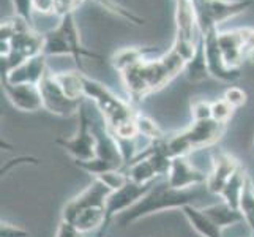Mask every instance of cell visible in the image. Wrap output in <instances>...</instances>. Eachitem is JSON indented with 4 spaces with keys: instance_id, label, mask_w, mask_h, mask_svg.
Instances as JSON below:
<instances>
[{
    "instance_id": "1",
    "label": "cell",
    "mask_w": 254,
    "mask_h": 237,
    "mask_svg": "<svg viewBox=\"0 0 254 237\" xmlns=\"http://www.w3.org/2000/svg\"><path fill=\"white\" fill-rule=\"evenodd\" d=\"M188 60L174 48L156 59H144L120 73L131 101H142L161 90L174 78L185 72Z\"/></svg>"
},
{
    "instance_id": "2",
    "label": "cell",
    "mask_w": 254,
    "mask_h": 237,
    "mask_svg": "<svg viewBox=\"0 0 254 237\" xmlns=\"http://www.w3.org/2000/svg\"><path fill=\"white\" fill-rule=\"evenodd\" d=\"M205 193H208L205 185L188 188V190H179L171 187L168 180H164L161 183L156 182L144 198L139 199L127 212L117 217L119 226L127 228L148 215L164 212V210H172V209H183L185 206L194 204Z\"/></svg>"
},
{
    "instance_id": "3",
    "label": "cell",
    "mask_w": 254,
    "mask_h": 237,
    "mask_svg": "<svg viewBox=\"0 0 254 237\" xmlns=\"http://www.w3.org/2000/svg\"><path fill=\"white\" fill-rule=\"evenodd\" d=\"M43 54L46 57L69 56L74 59V62L77 67H79V70L84 68V64H82L84 57L103 62V57L100 54H96L95 51L87 49L82 45L81 33H79V29H77V24L74 19V13L60 17L56 27L45 33Z\"/></svg>"
},
{
    "instance_id": "4",
    "label": "cell",
    "mask_w": 254,
    "mask_h": 237,
    "mask_svg": "<svg viewBox=\"0 0 254 237\" xmlns=\"http://www.w3.org/2000/svg\"><path fill=\"white\" fill-rule=\"evenodd\" d=\"M82 81L85 98L95 104L96 111L100 112L101 119L106 122L109 130L117 128L124 122H128L136 117L137 111L133 108V104L117 96L103 82L92 79L87 75H82Z\"/></svg>"
},
{
    "instance_id": "5",
    "label": "cell",
    "mask_w": 254,
    "mask_h": 237,
    "mask_svg": "<svg viewBox=\"0 0 254 237\" xmlns=\"http://www.w3.org/2000/svg\"><path fill=\"white\" fill-rule=\"evenodd\" d=\"M253 5V0H192L200 33L218 29L221 22L231 19Z\"/></svg>"
},
{
    "instance_id": "6",
    "label": "cell",
    "mask_w": 254,
    "mask_h": 237,
    "mask_svg": "<svg viewBox=\"0 0 254 237\" xmlns=\"http://www.w3.org/2000/svg\"><path fill=\"white\" fill-rule=\"evenodd\" d=\"M79 125L73 138H57L56 144L74 158V161H85L96 157V138L92 130V117L82 104L79 112Z\"/></svg>"
},
{
    "instance_id": "7",
    "label": "cell",
    "mask_w": 254,
    "mask_h": 237,
    "mask_svg": "<svg viewBox=\"0 0 254 237\" xmlns=\"http://www.w3.org/2000/svg\"><path fill=\"white\" fill-rule=\"evenodd\" d=\"M156 182L152 183H136L133 180H128L127 185L122 188L112 191L106 199V218H104V225L98 233V237H104L106 231L109 230V226L112 220L120 214L127 212L129 207H133L139 199L144 198L148 191L152 190V187Z\"/></svg>"
},
{
    "instance_id": "8",
    "label": "cell",
    "mask_w": 254,
    "mask_h": 237,
    "mask_svg": "<svg viewBox=\"0 0 254 237\" xmlns=\"http://www.w3.org/2000/svg\"><path fill=\"white\" fill-rule=\"evenodd\" d=\"M40 90L43 96V109L59 117H71L79 112L84 100H73L62 90L57 84L54 75L51 72L40 82Z\"/></svg>"
},
{
    "instance_id": "9",
    "label": "cell",
    "mask_w": 254,
    "mask_h": 237,
    "mask_svg": "<svg viewBox=\"0 0 254 237\" xmlns=\"http://www.w3.org/2000/svg\"><path fill=\"white\" fill-rule=\"evenodd\" d=\"M226 131V124H220L213 119L192 122V124L180 131V136L185 143L188 152L199 151V149H207L210 146L216 144L223 138Z\"/></svg>"
},
{
    "instance_id": "10",
    "label": "cell",
    "mask_w": 254,
    "mask_h": 237,
    "mask_svg": "<svg viewBox=\"0 0 254 237\" xmlns=\"http://www.w3.org/2000/svg\"><path fill=\"white\" fill-rule=\"evenodd\" d=\"M218 33H220L218 29H213V30H208L207 33H202L208 73H210V78H215L221 82L232 84L242 78V72L237 68L227 67V64L224 62L220 45H218Z\"/></svg>"
},
{
    "instance_id": "11",
    "label": "cell",
    "mask_w": 254,
    "mask_h": 237,
    "mask_svg": "<svg viewBox=\"0 0 254 237\" xmlns=\"http://www.w3.org/2000/svg\"><path fill=\"white\" fill-rule=\"evenodd\" d=\"M111 193L112 190L104 185L101 180L93 179L89 187L82 190L71 201H68L62 210V220L69 222L74 214L87 207H106V199Z\"/></svg>"
},
{
    "instance_id": "12",
    "label": "cell",
    "mask_w": 254,
    "mask_h": 237,
    "mask_svg": "<svg viewBox=\"0 0 254 237\" xmlns=\"http://www.w3.org/2000/svg\"><path fill=\"white\" fill-rule=\"evenodd\" d=\"M207 175L208 174L199 171L187 157H175L172 158V163H171L166 180H168L169 185L174 188L188 190V188L205 185Z\"/></svg>"
},
{
    "instance_id": "13",
    "label": "cell",
    "mask_w": 254,
    "mask_h": 237,
    "mask_svg": "<svg viewBox=\"0 0 254 237\" xmlns=\"http://www.w3.org/2000/svg\"><path fill=\"white\" fill-rule=\"evenodd\" d=\"M8 101L21 112H37L43 109V96L40 85L35 84H10L2 81Z\"/></svg>"
},
{
    "instance_id": "14",
    "label": "cell",
    "mask_w": 254,
    "mask_h": 237,
    "mask_svg": "<svg viewBox=\"0 0 254 237\" xmlns=\"http://www.w3.org/2000/svg\"><path fill=\"white\" fill-rule=\"evenodd\" d=\"M240 163L235 157H232L227 152H215L213 158H212V169H210L208 175H207V182L205 187L208 190V193H213V195L220 196L221 190L224 188V185L227 183L234 172L240 168Z\"/></svg>"
},
{
    "instance_id": "15",
    "label": "cell",
    "mask_w": 254,
    "mask_h": 237,
    "mask_svg": "<svg viewBox=\"0 0 254 237\" xmlns=\"http://www.w3.org/2000/svg\"><path fill=\"white\" fill-rule=\"evenodd\" d=\"M49 73L48 70V57L45 54H38L35 57L27 59L21 65L13 68L10 73L5 75L2 81L10 84H35L40 85V82Z\"/></svg>"
},
{
    "instance_id": "16",
    "label": "cell",
    "mask_w": 254,
    "mask_h": 237,
    "mask_svg": "<svg viewBox=\"0 0 254 237\" xmlns=\"http://www.w3.org/2000/svg\"><path fill=\"white\" fill-rule=\"evenodd\" d=\"M218 45L227 67L240 70L242 64L247 60V49L242 38L240 29L224 30L218 33Z\"/></svg>"
},
{
    "instance_id": "17",
    "label": "cell",
    "mask_w": 254,
    "mask_h": 237,
    "mask_svg": "<svg viewBox=\"0 0 254 237\" xmlns=\"http://www.w3.org/2000/svg\"><path fill=\"white\" fill-rule=\"evenodd\" d=\"M180 210H182V214L185 215L188 223L191 225V228L197 234H200L202 237H223L221 236L223 230L210 220L202 209L196 207L194 204H190V206H185Z\"/></svg>"
},
{
    "instance_id": "18",
    "label": "cell",
    "mask_w": 254,
    "mask_h": 237,
    "mask_svg": "<svg viewBox=\"0 0 254 237\" xmlns=\"http://www.w3.org/2000/svg\"><path fill=\"white\" fill-rule=\"evenodd\" d=\"M104 218H106V207H87L74 214L68 223H71L82 234L92 231L100 233L104 225Z\"/></svg>"
},
{
    "instance_id": "19",
    "label": "cell",
    "mask_w": 254,
    "mask_h": 237,
    "mask_svg": "<svg viewBox=\"0 0 254 237\" xmlns=\"http://www.w3.org/2000/svg\"><path fill=\"white\" fill-rule=\"evenodd\" d=\"M202 210H204L205 215L210 218V220H212L216 226H220L221 230L245 222L240 210L231 207L229 204H226L224 201H223V203H220V204L207 206Z\"/></svg>"
},
{
    "instance_id": "20",
    "label": "cell",
    "mask_w": 254,
    "mask_h": 237,
    "mask_svg": "<svg viewBox=\"0 0 254 237\" xmlns=\"http://www.w3.org/2000/svg\"><path fill=\"white\" fill-rule=\"evenodd\" d=\"M247 180H248V174L245 172L243 166H240V168L234 172L232 177L227 180V183L220 193V198L231 207L239 209L245 185H247Z\"/></svg>"
},
{
    "instance_id": "21",
    "label": "cell",
    "mask_w": 254,
    "mask_h": 237,
    "mask_svg": "<svg viewBox=\"0 0 254 237\" xmlns=\"http://www.w3.org/2000/svg\"><path fill=\"white\" fill-rule=\"evenodd\" d=\"M185 76L191 82H200L210 78L208 67H207V59H205V46H204V37H200L194 56L185 67Z\"/></svg>"
},
{
    "instance_id": "22",
    "label": "cell",
    "mask_w": 254,
    "mask_h": 237,
    "mask_svg": "<svg viewBox=\"0 0 254 237\" xmlns=\"http://www.w3.org/2000/svg\"><path fill=\"white\" fill-rule=\"evenodd\" d=\"M153 51H155L153 48H136V46L124 48V49H119L116 54L112 56L111 62L120 75L122 72H125L127 68L133 67L134 64L144 60L145 54H150Z\"/></svg>"
},
{
    "instance_id": "23",
    "label": "cell",
    "mask_w": 254,
    "mask_h": 237,
    "mask_svg": "<svg viewBox=\"0 0 254 237\" xmlns=\"http://www.w3.org/2000/svg\"><path fill=\"white\" fill-rule=\"evenodd\" d=\"M57 84L62 87L65 95H68L73 100H85L84 95V81L82 75L77 72H60V73H52Z\"/></svg>"
},
{
    "instance_id": "24",
    "label": "cell",
    "mask_w": 254,
    "mask_h": 237,
    "mask_svg": "<svg viewBox=\"0 0 254 237\" xmlns=\"http://www.w3.org/2000/svg\"><path fill=\"white\" fill-rule=\"evenodd\" d=\"M134 120H136V125H137L139 136L147 138L150 143H152V141H158V139H161V138L166 136V135L163 133V130L158 127V124H156V122H155L153 119H150L148 116H145V114H142V112H139V111H137Z\"/></svg>"
},
{
    "instance_id": "25",
    "label": "cell",
    "mask_w": 254,
    "mask_h": 237,
    "mask_svg": "<svg viewBox=\"0 0 254 237\" xmlns=\"http://www.w3.org/2000/svg\"><path fill=\"white\" fill-rule=\"evenodd\" d=\"M96 3H100L104 10H108V11H111L112 14H116V16H119V17H124V19H127V21H129V22H134V24H137V25H144L145 24V19L144 17H139V16H136V14H133L131 11H128V10H125L124 6H120L119 3H116L114 0H95Z\"/></svg>"
},
{
    "instance_id": "26",
    "label": "cell",
    "mask_w": 254,
    "mask_h": 237,
    "mask_svg": "<svg viewBox=\"0 0 254 237\" xmlns=\"http://www.w3.org/2000/svg\"><path fill=\"white\" fill-rule=\"evenodd\" d=\"M234 111L235 109L224 98L212 101V119L220 122V124H227L231 120Z\"/></svg>"
},
{
    "instance_id": "27",
    "label": "cell",
    "mask_w": 254,
    "mask_h": 237,
    "mask_svg": "<svg viewBox=\"0 0 254 237\" xmlns=\"http://www.w3.org/2000/svg\"><path fill=\"white\" fill-rule=\"evenodd\" d=\"M223 98L231 104L234 109L242 108L245 103H247V92H245L242 87L237 85H229L223 93Z\"/></svg>"
},
{
    "instance_id": "28",
    "label": "cell",
    "mask_w": 254,
    "mask_h": 237,
    "mask_svg": "<svg viewBox=\"0 0 254 237\" xmlns=\"http://www.w3.org/2000/svg\"><path fill=\"white\" fill-rule=\"evenodd\" d=\"M13 6L16 16L21 17L24 22H27L30 27H33V0H13Z\"/></svg>"
},
{
    "instance_id": "29",
    "label": "cell",
    "mask_w": 254,
    "mask_h": 237,
    "mask_svg": "<svg viewBox=\"0 0 254 237\" xmlns=\"http://www.w3.org/2000/svg\"><path fill=\"white\" fill-rule=\"evenodd\" d=\"M191 117L192 122L212 119V101L199 100L191 104Z\"/></svg>"
},
{
    "instance_id": "30",
    "label": "cell",
    "mask_w": 254,
    "mask_h": 237,
    "mask_svg": "<svg viewBox=\"0 0 254 237\" xmlns=\"http://www.w3.org/2000/svg\"><path fill=\"white\" fill-rule=\"evenodd\" d=\"M79 5H77V0H54V14L60 17H64L66 14L74 13Z\"/></svg>"
},
{
    "instance_id": "31",
    "label": "cell",
    "mask_w": 254,
    "mask_h": 237,
    "mask_svg": "<svg viewBox=\"0 0 254 237\" xmlns=\"http://www.w3.org/2000/svg\"><path fill=\"white\" fill-rule=\"evenodd\" d=\"M0 237H29V231H25L24 228H21V226L2 222V228H0Z\"/></svg>"
},
{
    "instance_id": "32",
    "label": "cell",
    "mask_w": 254,
    "mask_h": 237,
    "mask_svg": "<svg viewBox=\"0 0 254 237\" xmlns=\"http://www.w3.org/2000/svg\"><path fill=\"white\" fill-rule=\"evenodd\" d=\"M56 237H84V234L81 231H77L71 223L60 220L56 231Z\"/></svg>"
},
{
    "instance_id": "33",
    "label": "cell",
    "mask_w": 254,
    "mask_h": 237,
    "mask_svg": "<svg viewBox=\"0 0 254 237\" xmlns=\"http://www.w3.org/2000/svg\"><path fill=\"white\" fill-rule=\"evenodd\" d=\"M35 13L54 14V0H33Z\"/></svg>"
},
{
    "instance_id": "34",
    "label": "cell",
    "mask_w": 254,
    "mask_h": 237,
    "mask_svg": "<svg viewBox=\"0 0 254 237\" xmlns=\"http://www.w3.org/2000/svg\"><path fill=\"white\" fill-rule=\"evenodd\" d=\"M240 33H242L247 52L254 51V29L253 27H240Z\"/></svg>"
},
{
    "instance_id": "35",
    "label": "cell",
    "mask_w": 254,
    "mask_h": 237,
    "mask_svg": "<svg viewBox=\"0 0 254 237\" xmlns=\"http://www.w3.org/2000/svg\"><path fill=\"white\" fill-rule=\"evenodd\" d=\"M84 2H85V0H77V5H79V6H81V5H82Z\"/></svg>"
},
{
    "instance_id": "36",
    "label": "cell",
    "mask_w": 254,
    "mask_h": 237,
    "mask_svg": "<svg viewBox=\"0 0 254 237\" xmlns=\"http://www.w3.org/2000/svg\"><path fill=\"white\" fill-rule=\"evenodd\" d=\"M253 149H254V143H253Z\"/></svg>"
}]
</instances>
